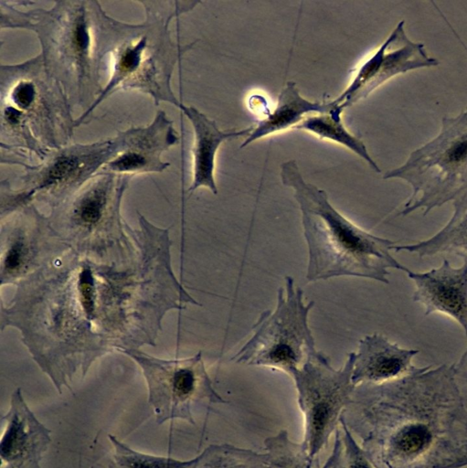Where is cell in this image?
Returning <instances> with one entry per match:
<instances>
[{
    "label": "cell",
    "instance_id": "7c38bea8",
    "mask_svg": "<svg viewBox=\"0 0 467 468\" xmlns=\"http://www.w3.org/2000/svg\"><path fill=\"white\" fill-rule=\"evenodd\" d=\"M122 139L103 141L90 145L60 148L37 168L28 180V186L10 192L8 201L15 208L31 205L35 198L58 207L78 191L102 165H106L122 150Z\"/></svg>",
    "mask_w": 467,
    "mask_h": 468
},
{
    "label": "cell",
    "instance_id": "30bf717a",
    "mask_svg": "<svg viewBox=\"0 0 467 468\" xmlns=\"http://www.w3.org/2000/svg\"><path fill=\"white\" fill-rule=\"evenodd\" d=\"M355 352L344 366L335 369L322 351H313L292 376L298 404L304 417V437L301 442L313 463L343 417L342 411L353 402L356 386L352 382Z\"/></svg>",
    "mask_w": 467,
    "mask_h": 468
},
{
    "label": "cell",
    "instance_id": "ac0fdd59",
    "mask_svg": "<svg viewBox=\"0 0 467 468\" xmlns=\"http://www.w3.org/2000/svg\"><path fill=\"white\" fill-rule=\"evenodd\" d=\"M418 353L419 350L390 342L383 335H367L359 340L355 352L352 382L358 387L402 378L417 367L411 362Z\"/></svg>",
    "mask_w": 467,
    "mask_h": 468
},
{
    "label": "cell",
    "instance_id": "277c9868",
    "mask_svg": "<svg viewBox=\"0 0 467 468\" xmlns=\"http://www.w3.org/2000/svg\"><path fill=\"white\" fill-rule=\"evenodd\" d=\"M144 5L147 21L138 26L120 23L111 19L102 10L100 12L101 60L109 54L111 75L97 100L74 122V126L80 125L100 102L118 89L140 90L151 94L156 104L168 101L180 108L182 103L170 88V77L175 62L194 43L176 46L171 41L168 26L179 14L162 16L158 20L157 11L153 10L150 2Z\"/></svg>",
    "mask_w": 467,
    "mask_h": 468
},
{
    "label": "cell",
    "instance_id": "ba28073f",
    "mask_svg": "<svg viewBox=\"0 0 467 468\" xmlns=\"http://www.w3.org/2000/svg\"><path fill=\"white\" fill-rule=\"evenodd\" d=\"M277 292L276 306L263 311L251 327L252 335L232 356L238 364L278 369L291 377L315 351L308 324L313 301L304 303L303 291L292 276Z\"/></svg>",
    "mask_w": 467,
    "mask_h": 468
},
{
    "label": "cell",
    "instance_id": "ffe728a7",
    "mask_svg": "<svg viewBox=\"0 0 467 468\" xmlns=\"http://www.w3.org/2000/svg\"><path fill=\"white\" fill-rule=\"evenodd\" d=\"M328 113L334 118H341L342 112L332 101H310L302 97L296 82L289 80L278 95L276 105L272 112L260 120L247 137L244 138L240 148L263 137L295 128L307 116L312 114Z\"/></svg>",
    "mask_w": 467,
    "mask_h": 468
},
{
    "label": "cell",
    "instance_id": "5b68a950",
    "mask_svg": "<svg viewBox=\"0 0 467 468\" xmlns=\"http://www.w3.org/2000/svg\"><path fill=\"white\" fill-rule=\"evenodd\" d=\"M98 2H57L49 11L17 12L13 27L33 28L48 72L64 90L85 96L99 73Z\"/></svg>",
    "mask_w": 467,
    "mask_h": 468
},
{
    "label": "cell",
    "instance_id": "9a60e30c",
    "mask_svg": "<svg viewBox=\"0 0 467 468\" xmlns=\"http://www.w3.org/2000/svg\"><path fill=\"white\" fill-rule=\"evenodd\" d=\"M1 420L5 422L0 441L1 468H40L51 431L31 411L20 388L13 392L10 408Z\"/></svg>",
    "mask_w": 467,
    "mask_h": 468
},
{
    "label": "cell",
    "instance_id": "5bb4252c",
    "mask_svg": "<svg viewBox=\"0 0 467 468\" xmlns=\"http://www.w3.org/2000/svg\"><path fill=\"white\" fill-rule=\"evenodd\" d=\"M404 25V20L398 22L376 51L359 66L346 89L333 101L342 112L392 78L439 64L437 58L427 53L423 43L408 37Z\"/></svg>",
    "mask_w": 467,
    "mask_h": 468
},
{
    "label": "cell",
    "instance_id": "e0dca14e",
    "mask_svg": "<svg viewBox=\"0 0 467 468\" xmlns=\"http://www.w3.org/2000/svg\"><path fill=\"white\" fill-rule=\"evenodd\" d=\"M177 142L172 122L159 111L149 126L122 133V150L103 166V171L129 176L162 171L168 164L161 161V153Z\"/></svg>",
    "mask_w": 467,
    "mask_h": 468
},
{
    "label": "cell",
    "instance_id": "4fadbf2b",
    "mask_svg": "<svg viewBox=\"0 0 467 468\" xmlns=\"http://www.w3.org/2000/svg\"><path fill=\"white\" fill-rule=\"evenodd\" d=\"M70 249L33 205L22 208L1 227L0 282L19 283Z\"/></svg>",
    "mask_w": 467,
    "mask_h": 468
},
{
    "label": "cell",
    "instance_id": "3957f363",
    "mask_svg": "<svg viewBox=\"0 0 467 468\" xmlns=\"http://www.w3.org/2000/svg\"><path fill=\"white\" fill-rule=\"evenodd\" d=\"M284 186L293 190L308 248V282L352 276L388 283L389 269H409L391 254L396 242L352 222L328 199L327 193L306 182L296 161L281 165Z\"/></svg>",
    "mask_w": 467,
    "mask_h": 468
},
{
    "label": "cell",
    "instance_id": "6da1fadb",
    "mask_svg": "<svg viewBox=\"0 0 467 468\" xmlns=\"http://www.w3.org/2000/svg\"><path fill=\"white\" fill-rule=\"evenodd\" d=\"M130 242L107 250L69 249L20 282L1 304V330L16 327L59 393L100 356L154 345L166 312L199 303L175 278L168 229L143 217Z\"/></svg>",
    "mask_w": 467,
    "mask_h": 468
},
{
    "label": "cell",
    "instance_id": "7a4b0ae2",
    "mask_svg": "<svg viewBox=\"0 0 467 468\" xmlns=\"http://www.w3.org/2000/svg\"><path fill=\"white\" fill-rule=\"evenodd\" d=\"M358 388L363 449L375 468L467 466V412L451 365Z\"/></svg>",
    "mask_w": 467,
    "mask_h": 468
},
{
    "label": "cell",
    "instance_id": "7402d4cb",
    "mask_svg": "<svg viewBox=\"0 0 467 468\" xmlns=\"http://www.w3.org/2000/svg\"><path fill=\"white\" fill-rule=\"evenodd\" d=\"M294 129L303 130L316 135L320 139L341 144L366 161L375 172H381L377 163L369 154L366 144L345 128L341 118H334L328 113L312 114L307 116Z\"/></svg>",
    "mask_w": 467,
    "mask_h": 468
},
{
    "label": "cell",
    "instance_id": "d4e9b609",
    "mask_svg": "<svg viewBox=\"0 0 467 468\" xmlns=\"http://www.w3.org/2000/svg\"><path fill=\"white\" fill-rule=\"evenodd\" d=\"M113 453L109 468H189L193 459L180 461L170 457L156 456L137 452L113 435H108Z\"/></svg>",
    "mask_w": 467,
    "mask_h": 468
},
{
    "label": "cell",
    "instance_id": "8992f818",
    "mask_svg": "<svg viewBox=\"0 0 467 468\" xmlns=\"http://www.w3.org/2000/svg\"><path fill=\"white\" fill-rule=\"evenodd\" d=\"M384 179H401L411 195L400 215L422 209L423 215L453 201L467 190V107L453 117L444 116L439 134L410 153L400 166Z\"/></svg>",
    "mask_w": 467,
    "mask_h": 468
},
{
    "label": "cell",
    "instance_id": "484cf974",
    "mask_svg": "<svg viewBox=\"0 0 467 468\" xmlns=\"http://www.w3.org/2000/svg\"><path fill=\"white\" fill-rule=\"evenodd\" d=\"M451 367L460 397L467 412V348Z\"/></svg>",
    "mask_w": 467,
    "mask_h": 468
},
{
    "label": "cell",
    "instance_id": "cb8c5ba5",
    "mask_svg": "<svg viewBox=\"0 0 467 468\" xmlns=\"http://www.w3.org/2000/svg\"><path fill=\"white\" fill-rule=\"evenodd\" d=\"M323 468H375L366 451L354 439L343 417L335 430L332 454Z\"/></svg>",
    "mask_w": 467,
    "mask_h": 468
},
{
    "label": "cell",
    "instance_id": "2e32d148",
    "mask_svg": "<svg viewBox=\"0 0 467 468\" xmlns=\"http://www.w3.org/2000/svg\"><path fill=\"white\" fill-rule=\"evenodd\" d=\"M413 281V301L424 307L425 314L439 313L455 320L467 336V264L452 266L447 260L431 270L406 271Z\"/></svg>",
    "mask_w": 467,
    "mask_h": 468
},
{
    "label": "cell",
    "instance_id": "603a6c76",
    "mask_svg": "<svg viewBox=\"0 0 467 468\" xmlns=\"http://www.w3.org/2000/svg\"><path fill=\"white\" fill-rule=\"evenodd\" d=\"M189 468H271L267 453L230 444H211L193 459Z\"/></svg>",
    "mask_w": 467,
    "mask_h": 468
},
{
    "label": "cell",
    "instance_id": "9c48e42d",
    "mask_svg": "<svg viewBox=\"0 0 467 468\" xmlns=\"http://www.w3.org/2000/svg\"><path fill=\"white\" fill-rule=\"evenodd\" d=\"M62 90L48 72L41 55L21 65L2 66V128L19 133L33 149L29 124H35L37 136L43 135L47 147L59 148L54 121L58 115L69 118ZM38 140L41 143L39 136Z\"/></svg>",
    "mask_w": 467,
    "mask_h": 468
},
{
    "label": "cell",
    "instance_id": "d6986e66",
    "mask_svg": "<svg viewBox=\"0 0 467 468\" xmlns=\"http://www.w3.org/2000/svg\"><path fill=\"white\" fill-rule=\"evenodd\" d=\"M179 109L190 121L195 135L192 148L193 180L187 191L193 193L199 187H207L217 195L215 165L219 146L228 140L247 137L253 126L241 130H221L214 120L196 108L181 104Z\"/></svg>",
    "mask_w": 467,
    "mask_h": 468
},
{
    "label": "cell",
    "instance_id": "4316f807",
    "mask_svg": "<svg viewBox=\"0 0 467 468\" xmlns=\"http://www.w3.org/2000/svg\"><path fill=\"white\" fill-rule=\"evenodd\" d=\"M92 468V467H91Z\"/></svg>",
    "mask_w": 467,
    "mask_h": 468
},
{
    "label": "cell",
    "instance_id": "44dd1931",
    "mask_svg": "<svg viewBox=\"0 0 467 468\" xmlns=\"http://www.w3.org/2000/svg\"><path fill=\"white\" fill-rule=\"evenodd\" d=\"M453 214L448 223L432 237L413 244L395 245L393 251H408L419 257L440 253L457 255L467 264V190L453 201Z\"/></svg>",
    "mask_w": 467,
    "mask_h": 468
},
{
    "label": "cell",
    "instance_id": "8fae6325",
    "mask_svg": "<svg viewBox=\"0 0 467 468\" xmlns=\"http://www.w3.org/2000/svg\"><path fill=\"white\" fill-rule=\"evenodd\" d=\"M141 367L148 387V402L156 422L181 419L195 424L193 410L199 403H227L216 391L202 352L186 358L165 359L133 348L121 352Z\"/></svg>",
    "mask_w": 467,
    "mask_h": 468
},
{
    "label": "cell",
    "instance_id": "52a82bcc",
    "mask_svg": "<svg viewBox=\"0 0 467 468\" xmlns=\"http://www.w3.org/2000/svg\"><path fill=\"white\" fill-rule=\"evenodd\" d=\"M130 176L99 172L57 207L49 218L61 239L76 250L107 251L127 243L132 229L120 214Z\"/></svg>",
    "mask_w": 467,
    "mask_h": 468
}]
</instances>
